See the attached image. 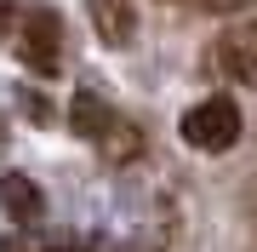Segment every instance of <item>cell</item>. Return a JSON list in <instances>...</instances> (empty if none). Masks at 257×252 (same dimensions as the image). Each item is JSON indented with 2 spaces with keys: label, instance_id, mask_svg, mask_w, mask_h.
Returning <instances> with one entry per match:
<instances>
[{
  "label": "cell",
  "instance_id": "3",
  "mask_svg": "<svg viewBox=\"0 0 257 252\" xmlns=\"http://www.w3.org/2000/svg\"><path fill=\"white\" fill-rule=\"evenodd\" d=\"M18 63L29 69V75H40V80H52L57 69H63V18H57L52 6H35V12H23V23H18Z\"/></svg>",
  "mask_w": 257,
  "mask_h": 252
},
{
  "label": "cell",
  "instance_id": "12",
  "mask_svg": "<svg viewBox=\"0 0 257 252\" xmlns=\"http://www.w3.org/2000/svg\"><path fill=\"white\" fill-rule=\"evenodd\" d=\"M251 252H257V246H251Z\"/></svg>",
  "mask_w": 257,
  "mask_h": 252
},
{
  "label": "cell",
  "instance_id": "2",
  "mask_svg": "<svg viewBox=\"0 0 257 252\" xmlns=\"http://www.w3.org/2000/svg\"><path fill=\"white\" fill-rule=\"evenodd\" d=\"M240 103L234 98H200L194 109H183V121H177V132H183V143L189 149H200V155H223V149H234L240 143Z\"/></svg>",
  "mask_w": 257,
  "mask_h": 252
},
{
  "label": "cell",
  "instance_id": "11",
  "mask_svg": "<svg viewBox=\"0 0 257 252\" xmlns=\"http://www.w3.org/2000/svg\"><path fill=\"white\" fill-rule=\"evenodd\" d=\"M0 6H6V0H0Z\"/></svg>",
  "mask_w": 257,
  "mask_h": 252
},
{
  "label": "cell",
  "instance_id": "1",
  "mask_svg": "<svg viewBox=\"0 0 257 252\" xmlns=\"http://www.w3.org/2000/svg\"><path fill=\"white\" fill-rule=\"evenodd\" d=\"M69 126L80 132L86 143H97V155L114 160V166H126V160L143 155V132L132 126L109 98H97V92H74V103H69Z\"/></svg>",
  "mask_w": 257,
  "mask_h": 252
},
{
  "label": "cell",
  "instance_id": "7",
  "mask_svg": "<svg viewBox=\"0 0 257 252\" xmlns=\"http://www.w3.org/2000/svg\"><path fill=\"white\" fill-rule=\"evenodd\" d=\"M206 12H246V6H257V0H200Z\"/></svg>",
  "mask_w": 257,
  "mask_h": 252
},
{
  "label": "cell",
  "instance_id": "8",
  "mask_svg": "<svg viewBox=\"0 0 257 252\" xmlns=\"http://www.w3.org/2000/svg\"><path fill=\"white\" fill-rule=\"evenodd\" d=\"M0 252H40V246L23 241V235H0Z\"/></svg>",
  "mask_w": 257,
  "mask_h": 252
},
{
  "label": "cell",
  "instance_id": "6",
  "mask_svg": "<svg viewBox=\"0 0 257 252\" xmlns=\"http://www.w3.org/2000/svg\"><path fill=\"white\" fill-rule=\"evenodd\" d=\"M86 18H92L103 46H132V29H138V6L132 0H86Z\"/></svg>",
  "mask_w": 257,
  "mask_h": 252
},
{
  "label": "cell",
  "instance_id": "5",
  "mask_svg": "<svg viewBox=\"0 0 257 252\" xmlns=\"http://www.w3.org/2000/svg\"><path fill=\"white\" fill-rule=\"evenodd\" d=\"M0 206H6V218L18 229H29V224L46 218V195H40V184L23 178V172H0Z\"/></svg>",
  "mask_w": 257,
  "mask_h": 252
},
{
  "label": "cell",
  "instance_id": "9",
  "mask_svg": "<svg viewBox=\"0 0 257 252\" xmlns=\"http://www.w3.org/2000/svg\"><path fill=\"white\" fill-rule=\"evenodd\" d=\"M57 252H86V246H80V241H63V246H57Z\"/></svg>",
  "mask_w": 257,
  "mask_h": 252
},
{
  "label": "cell",
  "instance_id": "10",
  "mask_svg": "<svg viewBox=\"0 0 257 252\" xmlns=\"http://www.w3.org/2000/svg\"><path fill=\"white\" fill-rule=\"evenodd\" d=\"M114 252H149V246H114Z\"/></svg>",
  "mask_w": 257,
  "mask_h": 252
},
{
  "label": "cell",
  "instance_id": "4",
  "mask_svg": "<svg viewBox=\"0 0 257 252\" xmlns=\"http://www.w3.org/2000/svg\"><path fill=\"white\" fill-rule=\"evenodd\" d=\"M211 69L240 80V86H257V23L229 29V35L217 40V52H211Z\"/></svg>",
  "mask_w": 257,
  "mask_h": 252
}]
</instances>
